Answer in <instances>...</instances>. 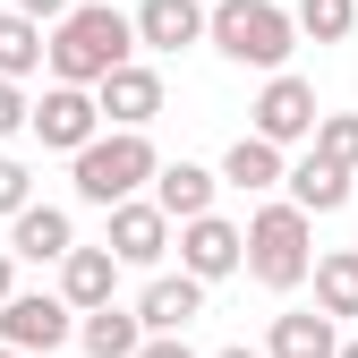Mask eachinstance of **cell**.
<instances>
[{"instance_id": "1", "label": "cell", "mask_w": 358, "mask_h": 358, "mask_svg": "<svg viewBox=\"0 0 358 358\" xmlns=\"http://www.w3.org/2000/svg\"><path fill=\"white\" fill-rule=\"evenodd\" d=\"M120 60H137V26H128L111 0H77V9L52 17V34H43V69L60 85H94Z\"/></svg>"}, {"instance_id": "2", "label": "cell", "mask_w": 358, "mask_h": 358, "mask_svg": "<svg viewBox=\"0 0 358 358\" xmlns=\"http://www.w3.org/2000/svg\"><path fill=\"white\" fill-rule=\"evenodd\" d=\"M205 43L231 69H290L299 26L282 0H205Z\"/></svg>"}, {"instance_id": "3", "label": "cell", "mask_w": 358, "mask_h": 358, "mask_svg": "<svg viewBox=\"0 0 358 358\" xmlns=\"http://www.w3.org/2000/svg\"><path fill=\"white\" fill-rule=\"evenodd\" d=\"M248 248H239V264L264 282V290H299L307 282V264H316V213H299L290 196H273V205H256L248 213V231H239Z\"/></svg>"}, {"instance_id": "4", "label": "cell", "mask_w": 358, "mask_h": 358, "mask_svg": "<svg viewBox=\"0 0 358 358\" xmlns=\"http://www.w3.org/2000/svg\"><path fill=\"white\" fill-rule=\"evenodd\" d=\"M154 137L145 128H94L77 154H69V179H77V196L85 205H120V196H137L145 179H154Z\"/></svg>"}, {"instance_id": "5", "label": "cell", "mask_w": 358, "mask_h": 358, "mask_svg": "<svg viewBox=\"0 0 358 358\" xmlns=\"http://www.w3.org/2000/svg\"><path fill=\"white\" fill-rule=\"evenodd\" d=\"M316 85H307V77H290V69H264V94L248 103V128H256V137L264 145H307V137H316Z\"/></svg>"}, {"instance_id": "6", "label": "cell", "mask_w": 358, "mask_h": 358, "mask_svg": "<svg viewBox=\"0 0 358 358\" xmlns=\"http://www.w3.org/2000/svg\"><path fill=\"white\" fill-rule=\"evenodd\" d=\"M69 333H77V307L60 290H9V299H0V341H9V350L52 358Z\"/></svg>"}, {"instance_id": "7", "label": "cell", "mask_w": 358, "mask_h": 358, "mask_svg": "<svg viewBox=\"0 0 358 358\" xmlns=\"http://www.w3.org/2000/svg\"><path fill=\"white\" fill-rule=\"evenodd\" d=\"M26 128H34V137L43 145H52V154H77L85 137H94V128H103V111H94V85H43V94L26 103Z\"/></svg>"}, {"instance_id": "8", "label": "cell", "mask_w": 358, "mask_h": 358, "mask_svg": "<svg viewBox=\"0 0 358 358\" xmlns=\"http://www.w3.org/2000/svg\"><path fill=\"white\" fill-rule=\"evenodd\" d=\"M111 213V256H120V273H128V264H137V273H154V264L171 256V213L154 205V196H120V205H103Z\"/></svg>"}, {"instance_id": "9", "label": "cell", "mask_w": 358, "mask_h": 358, "mask_svg": "<svg viewBox=\"0 0 358 358\" xmlns=\"http://www.w3.org/2000/svg\"><path fill=\"white\" fill-rule=\"evenodd\" d=\"M94 111H103V128H154L162 120V69H145V60L103 69L94 77Z\"/></svg>"}, {"instance_id": "10", "label": "cell", "mask_w": 358, "mask_h": 358, "mask_svg": "<svg viewBox=\"0 0 358 358\" xmlns=\"http://www.w3.org/2000/svg\"><path fill=\"white\" fill-rule=\"evenodd\" d=\"M171 239H179V273H196V282H231L239 273V222H222V213H188V222H171Z\"/></svg>"}, {"instance_id": "11", "label": "cell", "mask_w": 358, "mask_h": 358, "mask_svg": "<svg viewBox=\"0 0 358 358\" xmlns=\"http://www.w3.org/2000/svg\"><path fill=\"white\" fill-rule=\"evenodd\" d=\"M69 248H77V222H69L60 205H34V196H26V205L9 213V256H17V264H60Z\"/></svg>"}, {"instance_id": "12", "label": "cell", "mask_w": 358, "mask_h": 358, "mask_svg": "<svg viewBox=\"0 0 358 358\" xmlns=\"http://www.w3.org/2000/svg\"><path fill=\"white\" fill-rule=\"evenodd\" d=\"M137 52H188V43H205V0H137Z\"/></svg>"}, {"instance_id": "13", "label": "cell", "mask_w": 358, "mask_h": 358, "mask_svg": "<svg viewBox=\"0 0 358 358\" xmlns=\"http://www.w3.org/2000/svg\"><path fill=\"white\" fill-rule=\"evenodd\" d=\"M205 316V282L196 273H154L145 290H137V324L145 333H188Z\"/></svg>"}, {"instance_id": "14", "label": "cell", "mask_w": 358, "mask_h": 358, "mask_svg": "<svg viewBox=\"0 0 358 358\" xmlns=\"http://www.w3.org/2000/svg\"><path fill=\"white\" fill-rule=\"evenodd\" d=\"M350 179H358V171L324 162L316 145H307L299 162H282V188H290V205H299V213H341V205H350Z\"/></svg>"}, {"instance_id": "15", "label": "cell", "mask_w": 358, "mask_h": 358, "mask_svg": "<svg viewBox=\"0 0 358 358\" xmlns=\"http://www.w3.org/2000/svg\"><path fill=\"white\" fill-rule=\"evenodd\" d=\"M154 205L171 213V222H188V213H213V196H222V171H205V162H154Z\"/></svg>"}, {"instance_id": "16", "label": "cell", "mask_w": 358, "mask_h": 358, "mask_svg": "<svg viewBox=\"0 0 358 358\" xmlns=\"http://www.w3.org/2000/svg\"><path fill=\"white\" fill-rule=\"evenodd\" d=\"M85 358H128L145 341V324H137V307H120V299H103V307H77V333H69Z\"/></svg>"}, {"instance_id": "17", "label": "cell", "mask_w": 358, "mask_h": 358, "mask_svg": "<svg viewBox=\"0 0 358 358\" xmlns=\"http://www.w3.org/2000/svg\"><path fill=\"white\" fill-rule=\"evenodd\" d=\"M333 350H341V324L324 307H290V316H273V333H264V358H333Z\"/></svg>"}, {"instance_id": "18", "label": "cell", "mask_w": 358, "mask_h": 358, "mask_svg": "<svg viewBox=\"0 0 358 358\" xmlns=\"http://www.w3.org/2000/svg\"><path fill=\"white\" fill-rule=\"evenodd\" d=\"M60 299H69V307L120 299V256H111V248H69V256H60Z\"/></svg>"}, {"instance_id": "19", "label": "cell", "mask_w": 358, "mask_h": 358, "mask_svg": "<svg viewBox=\"0 0 358 358\" xmlns=\"http://www.w3.org/2000/svg\"><path fill=\"white\" fill-rule=\"evenodd\" d=\"M222 188H239V196H273V188H282V145H264L256 128H248V137L222 154Z\"/></svg>"}, {"instance_id": "20", "label": "cell", "mask_w": 358, "mask_h": 358, "mask_svg": "<svg viewBox=\"0 0 358 358\" xmlns=\"http://www.w3.org/2000/svg\"><path fill=\"white\" fill-rule=\"evenodd\" d=\"M307 282H316V307H324L333 324L358 316V248H324L316 264H307Z\"/></svg>"}, {"instance_id": "21", "label": "cell", "mask_w": 358, "mask_h": 358, "mask_svg": "<svg viewBox=\"0 0 358 358\" xmlns=\"http://www.w3.org/2000/svg\"><path fill=\"white\" fill-rule=\"evenodd\" d=\"M34 69H43V26H34L26 9H0V77L26 85Z\"/></svg>"}, {"instance_id": "22", "label": "cell", "mask_w": 358, "mask_h": 358, "mask_svg": "<svg viewBox=\"0 0 358 358\" xmlns=\"http://www.w3.org/2000/svg\"><path fill=\"white\" fill-rule=\"evenodd\" d=\"M290 26H299L307 43H350V26H358V0H299V9H290Z\"/></svg>"}, {"instance_id": "23", "label": "cell", "mask_w": 358, "mask_h": 358, "mask_svg": "<svg viewBox=\"0 0 358 358\" xmlns=\"http://www.w3.org/2000/svg\"><path fill=\"white\" fill-rule=\"evenodd\" d=\"M316 145L324 162H341V171H358V111H316Z\"/></svg>"}, {"instance_id": "24", "label": "cell", "mask_w": 358, "mask_h": 358, "mask_svg": "<svg viewBox=\"0 0 358 358\" xmlns=\"http://www.w3.org/2000/svg\"><path fill=\"white\" fill-rule=\"evenodd\" d=\"M26 196H34V171H26L17 154H0V213H17Z\"/></svg>"}, {"instance_id": "25", "label": "cell", "mask_w": 358, "mask_h": 358, "mask_svg": "<svg viewBox=\"0 0 358 358\" xmlns=\"http://www.w3.org/2000/svg\"><path fill=\"white\" fill-rule=\"evenodd\" d=\"M26 103H34L26 85H17V77H0V137H17V128H26Z\"/></svg>"}, {"instance_id": "26", "label": "cell", "mask_w": 358, "mask_h": 358, "mask_svg": "<svg viewBox=\"0 0 358 358\" xmlns=\"http://www.w3.org/2000/svg\"><path fill=\"white\" fill-rule=\"evenodd\" d=\"M128 358H196V350H188V341H179V333H145V341H137V350H128Z\"/></svg>"}, {"instance_id": "27", "label": "cell", "mask_w": 358, "mask_h": 358, "mask_svg": "<svg viewBox=\"0 0 358 358\" xmlns=\"http://www.w3.org/2000/svg\"><path fill=\"white\" fill-rule=\"evenodd\" d=\"M9 9H26L34 26H52V17H69V9H77V0H9Z\"/></svg>"}, {"instance_id": "28", "label": "cell", "mask_w": 358, "mask_h": 358, "mask_svg": "<svg viewBox=\"0 0 358 358\" xmlns=\"http://www.w3.org/2000/svg\"><path fill=\"white\" fill-rule=\"evenodd\" d=\"M9 290H17V256L0 248V299H9Z\"/></svg>"}, {"instance_id": "29", "label": "cell", "mask_w": 358, "mask_h": 358, "mask_svg": "<svg viewBox=\"0 0 358 358\" xmlns=\"http://www.w3.org/2000/svg\"><path fill=\"white\" fill-rule=\"evenodd\" d=\"M213 358H264V350H248V341H231V350H213Z\"/></svg>"}, {"instance_id": "30", "label": "cell", "mask_w": 358, "mask_h": 358, "mask_svg": "<svg viewBox=\"0 0 358 358\" xmlns=\"http://www.w3.org/2000/svg\"><path fill=\"white\" fill-rule=\"evenodd\" d=\"M333 358H358V333H350V341H341V350H333Z\"/></svg>"}, {"instance_id": "31", "label": "cell", "mask_w": 358, "mask_h": 358, "mask_svg": "<svg viewBox=\"0 0 358 358\" xmlns=\"http://www.w3.org/2000/svg\"><path fill=\"white\" fill-rule=\"evenodd\" d=\"M0 358H26V350H9V341H0Z\"/></svg>"}]
</instances>
